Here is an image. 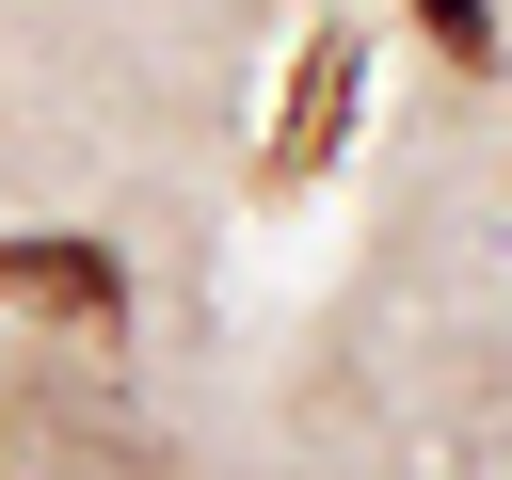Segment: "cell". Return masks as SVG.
Returning <instances> with one entry per match:
<instances>
[{
    "label": "cell",
    "mask_w": 512,
    "mask_h": 480,
    "mask_svg": "<svg viewBox=\"0 0 512 480\" xmlns=\"http://www.w3.org/2000/svg\"><path fill=\"white\" fill-rule=\"evenodd\" d=\"M352 32H304V64H288V112H272V144H256V192H320V160H336V128H352Z\"/></svg>",
    "instance_id": "cell-1"
},
{
    "label": "cell",
    "mask_w": 512,
    "mask_h": 480,
    "mask_svg": "<svg viewBox=\"0 0 512 480\" xmlns=\"http://www.w3.org/2000/svg\"><path fill=\"white\" fill-rule=\"evenodd\" d=\"M416 32H432L448 64H496V0H416Z\"/></svg>",
    "instance_id": "cell-3"
},
{
    "label": "cell",
    "mask_w": 512,
    "mask_h": 480,
    "mask_svg": "<svg viewBox=\"0 0 512 480\" xmlns=\"http://www.w3.org/2000/svg\"><path fill=\"white\" fill-rule=\"evenodd\" d=\"M0 304L112 336V320H128V256H112V240H0Z\"/></svg>",
    "instance_id": "cell-2"
}]
</instances>
